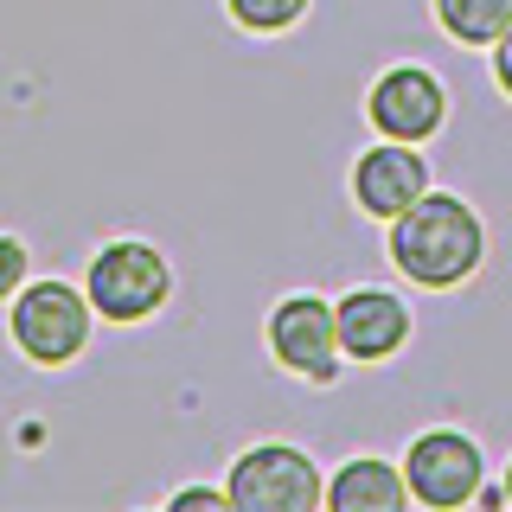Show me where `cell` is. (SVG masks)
Instances as JSON below:
<instances>
[{"label":"cell","instance_id":"6da1fadb","mask_svg":"<svg viewBox=\"0 0 512 512\" xmlns=\"http://www.w3.org/2000/svg\"><path fill=\"white\" fill-rule=\"evenodd\" d=\"M480 218L455 192H423L404 218H391V263L423 288H455L480 269Z\"/></svg>","mask_w":512,"mask_h":512},{"label":"cell","instance_id":"7a4b0ae2","mask_svg":"<svg viewBox=\"0 0 512 512\" xmlns=\"http://www.w3.org/2000/svg\"><path fill=\"white\" fill-rule=\"evenodd\" d=\"M224 493H231L237 512H314L320 500H327L320 468L301 455V448H288V442H256V448H244V455L231 461Z\"/></svg>","mask_w":512,"mask_h":512},{"label":"cell","instance_id":"3957f363","mask_svg":"<svg viewBox=\"0 0 512 512\" xmlns=\"http://www.w3.org/2000/svg\"><path fill=\"white\" fill-rule=\"evenodd\" d=\"M90 295H77L71 282H32L13 295V346L32 365H71L90 340Z\"/></svg>","mask_w":512,"mask_h":512},{"label":"cell","instance_id":"277c9868","mask_svg":"<svg viewBox=\"0 0 512 512\" xmlns=\"http://www.w3.org/2000/svg\"><path fill=\"white\" fill-rule=\"evenodd\" d=\"M167 256H160L154 244H103V256L90 263V308L103 320H116V327H128V320H148L160 301H167Z\"/></svg>","mask_w":512,"mask_h":512},{"label":"cell","instance_id":"5b68a950","mask_svg":"<svg viewBox=\"0 0 512 512\" xmlns=\"http://www.w3.org/2000/svg\"><path fill=\"white\" fill-rule=\"evenodd\" d=\"M269 352H276L295 378L327 384L333 372H340V320H333V301L288 295L282 308L269 314Z\"/></svg>","mask_w":512,"mask_h":512},{"label":"cell","instance_id":"8992f818","mask_svg":"<svg viewBox=\"0 0 512 512\" xmlns=\"http://www.w3.org/2000/svg\"><path fill=\"white\" fill-rule=\"evenodd\" d=\"M404 480L423 506H468L480 493V448L461 429H429V436L410 442Z\"/></svg>","mask_w":512,"mask_h":512},{"label":"cell","instance_id":"52a82bcc","mask_svg":"<svg viewBox=\"0 0 512 512\" xmlns=\"http://www.w3.org/2000/svg\"><path fill=\"white\" fill-rule=\"evenodd\" d=\"M365 116H372V128L391 135V141H429L442 128V116H448V96L423 64H397V71H384L372 84Z\"/></svg>","mask_w":512,"mask_h":512},{"label":"cell","instance_id":"ba28073f","mask_svg":"<svg viewBox=\"0 0 512 512\" xmlns=\"http://www.w3.org/2000/svg\"><path fill=\"white\" fill-rule=\"evenodd\" d=\"M352 192H359V212L404 218L410 205L429 192V167H423V154H410V141H384V148L359 154V167H352Z\"/></svg>","mask_w":512,"mask_h":512},{"label":"cell","instance_id":"9c48e42d","mask_svg":"<svg viewBox=\"0 0 512 512\" xmlns=\"http://www.w3.org/2000/svg\"><path fill=\"white\" fill-rule=\"evenodd\" d=\"M333 320H340L346 359H391L410 340V308L391 288H352L346 301H333Z\"/></svg>","mask_w":512,"mask_h":512},{"label":"cell","instance_id":"30bf717a","mask_svg":"<svg viewBox=\"0 0 512 512\" xmlns=\"http://www.w3.org/2000/svg\"><path fill=\"white\" fill-rule=\"evenodd\" d=\"M404 500H410V480L397 474L391 461H372V455L346 461V468L327 480V506L333 512H397Z\"/></svg>","mask_w":512,"mask_h":512},{"label":"cell","instance_id":"8fae6325","mask_svg":"<svg viewBox=\"0 0 512 512\" xmlns=\"http://www.w3.org/2000/svg\"><path fill=\"white\" fill-rule=\"evenodd\" d=\"M436 20L461 45H500L512 26V0H436Z\"/></svg>","mask_w":512,"mask_h":512},{"label":"cell","instance_id":"7c38bea8","mask_svg":"<svg viewBox=\"0 0 512 512\" xmlns=\"http://www.w3.org/2000/svg\"><path fill=\"white\" fill-rule=\"evenodd\" d=\"M224 7H231V20L250 26V32H282V26H295L301 13H308V0H224Z\"/></svg>","mask_w":512,"mask_h":512},{"label":"cell","instance_id":"4fadbf2b","mask_svg":"<svg viewBox=\"0 0 512 512\" xmlns=\"http://www.w3.org/2000/svg\"><path fill=\"white\" fill-rule=\"evenodd\" d=\"M26 263H32V256H26L20 237H0V301L26 288Z\"/></svg>","mask_w":512,"mask_h":512},{"label":"cell","instance_id":"5bb4252c","mask_svg":"<svg viewBox=\"0 0 512 512\" xmlns=\"http://www.w3.org/2000/svg\"><path fill=\"white\" fill-rule=\"evenodd\" d=\"M173 506H205V512H212V506H231V493H218V487H180V493H173Z\"/></svg>","mask_w":512,"mask_h":512},{"label":"cell","instance_id":"9a60e30c","mask_svg":"<svg viewBox=\"0 0 512 512\" xmlns=\"http://www.w3.org/2000/svg\"><path fill=\"white\" fill-rule=\"evenodd\" d=\"M493 77H500V90L512 96V26H506V39L493 45Z\"/></svg>","mask_w":512,"mask_h":512},{"label":"cell","instance_id":"2e32d148","mask_svg":"<svg viewBox=\"0 0 512 512\" xmlns=\"http://www.w3.org/2000/svg\"><path fill=\"white\" fill-rule=\"evenodd\" d=\"M506 500H512V468H506Z\"/></svg>","mask_w":512,"mask_h":512}]
</instances>
